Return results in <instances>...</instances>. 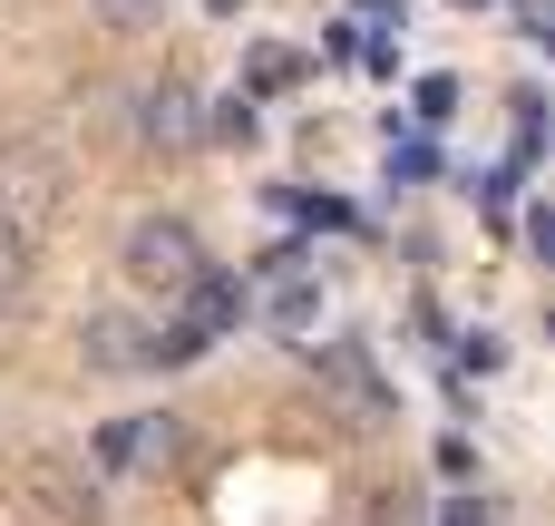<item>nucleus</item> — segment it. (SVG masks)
<instances>
[{
	"label": "nucleus",
	"mask_w": 555,
	"mask_h": 526,
	"mask_svg": "<svg viewBox=\"0 0 555 526\" xmlns=\"http://www.w3.org/2000/svg\"><path fill=\"white\" fill-rule=\"evenodd\" d=\"M117 273L137 283V293H185L195 273H205V234L185 224V215H137L127 224V244H117Z\"/></svg>",
	"instance_id": "f257e3e1"
},
{
	"label": "nucleus",
	"mask_w": 555,
	"mask_h": 526,
	"mask_svg": "<svg viewBox=\"0 0 555 526\" xmlns=\"http://www.w3.org/2000/svg\"><path fill=\"white\" fill-rule=\"evenodd\" d=\"M0 215H20L29 234H49L68 215V156L39 146V137H10L0 146Z\"/></svg>",
	"instance_id": "f03ea898"
},
{
	"label": "nucleus",
	"mask_w": 555,
	"mask_h": 526,
	"mask_svg": "<svg viewBox=\"0 0 555 526\" xmlns=\"http://www.w3.org/2000/svg\"><path fill=\"white\" fill-rule=\"evenodd\" d=\"M29 498H39V517H49V526H98V517H107L98 478H88L68 449H39V459H29Z\"/></svg>",
	"instance_id": "7ed1b4c3"
},
{
	"label": "nucleus",
	"mask_w": 555,
	"mask_h": 526,
	"mask_svg": "<svg viewBox=\"0 0 555 526\" xmlns=\"http://www.w3.org/2000/svg\"><path fill=\"white\" fill-rule=\"evenodd\" d=\"M137 137H146V146H195V137H205V107H195V88H185L176 68L137 88Z\"/></svg>",
	"instance_id": "20e7f679"
},
{
	"label": "nucleus",
	"mask_w": 555,
	"mask_h": 526,
	"mask_svg": "<svg viewBox=\"0 0 555 526\" xmlns=\"http://www.w3.org/2000/svg\"><path fill=\"white\" fill-rule=\"evenodd\" d=\"M78 361L107 381V371H137V322L117 312V303H98L88 322H78Z\"/></svg>",
	"instance_id": "39448f33"
},
{
	"label": "nucleus",
	"mask_w": 555,
	"mask_h": 526,
	"mask_svg": "<svg viewBox=\"0 0 555 526\" xmlns=\"http://www.w3.org/2000/svg\"><path fill=\"white\" fill-rule=\"evenodd\" d=\"M185 361H205V332L185 312H166L156 332H137V371H185Z\"/></svg>",
	"instance_id": "423d86ee"
},
{
	"label": "nucleus",
	"mask_w": 555,
	"mask_h": 526,
	"mask_svg": "<svg viewBox=\"0 0 555 526\" xmlns=\"http://www.w3.org/2000/svg\"><path fill=\"white\" fill-rule=\"evenodd\" d=\"M29 273H39V234H29L20 215H0V312L29 293Z\"/></svg>",
	"instance_id": "0eeeda50"
},
{
	"label": "nucleus",
	"mask_w": 555,
	"mask_h": 526,
	"mask_svg": "<svg viewBox=\"0 0 555 526\" xmlns=\"http://www.w3.org/2000/svg\"><path fill=\"white\" fill-rule=\"evenodd\" d=\"M88 20H98L107 39H137V29H156V20H166V0H88Z\"/></svg>",
	"instance_id": "6e6552de"
},
{
	"label": "nucleus",
	"mask_w": 555,
	"mask_h": 526,
	"mask_svg": "<svg viewBox=\"0 0 555 526\" xmlns=\"http://www.w3.org/2000/svg\"><path fill=\"white\" fill-rule=\"evenodd\" d=\"M205 127H215V137H254V98H224V107H215Z\"/></svg>",
	"instance_id": "1a4fd4ad"
},
{
	"label": "nucleus",
	"mask_w": 555,
	"mask_h": 526,
	"mask_svg": "<svg viewBox=\"0 0 555 526\" xmlns=\"http://www.w3.org/2000/svg\"><path fill=\"white\" fill-rule=\"evenodd\" d=\"M98 459H107V469H127V459H137V420H107V439H98Z\"/></svg>",
	"instance_id": "9d476101"
}]
</instances>
